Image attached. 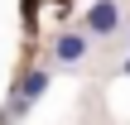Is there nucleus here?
Masks as SVG:
<instances>
[{"mask_svg": "<svg viewBox=\"0 0 130 125\" xmlns=\"http://www.w3.org/2000/svg\"><path fill=\"white\" fill-rule=\"evenodd\" d=\"M58 58H63V63H82V58H87V39H82V34H63V39H58Z\"/></svg>", "mask_w": 130, "mask_h": 125, "instance_id": "3", "label": "nucleus"}, {"mask_svg": "<svg viewBox=\"0 0 130 125\" xmlns=\"http://www.w3.org/2000/svg\"><path fill=\"white\" fill-rule=\"evenodd\" d=\"M43 87H48V72H43V67H34V72L19 82V96L10 101V116H24V111H29V101H39V96H43Z\"/></svg>", "mask_w": 130, "mask_h": 125, "instance_id": "2", "label": "nucleus"}, {"mask_svg": "<svg viewBox=\"0 0 130 125\" xmlns=\"http://www.w3.org/2000/svg\"><path fill=\"white\" fill-rule=\"evenodd\" d=\"M125 77H130V58H125Z\"/></svg>", "mask_w": 130, "mask_h": 125, "instance_id": "4", "label": "nucleus"}, {"mask_svg": "<svg viewBox=\"0 0 130 125\" xmlns=\"http://www.w3.org/2000/svg\"><path fill=\"white\" fill-rule=\"evenodd\" d=\"M87 29H92V34H116V29H121V5H116V0H96V5L87 10Z\"/></svg>", "mask_w": 130, "mask_h": 125, "instance_id": "1", "label": "nucleus"}]
</instances>
